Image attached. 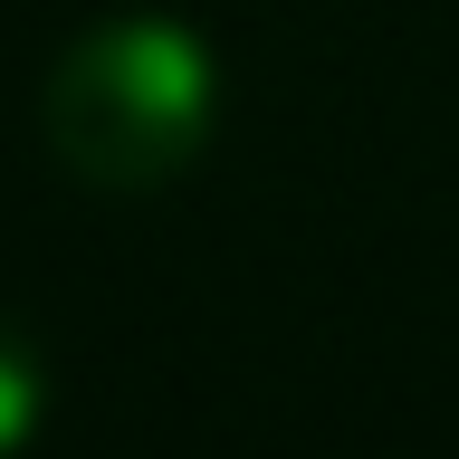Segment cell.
Returning a JSON list of instances; mask_svg holds the SVG:
<instances>
[{
    "label": "cell",
    "mask_w": 459,
    "mask_h": 459,
    "mask_svg": "<svg viewBox=\"0 0 459 459\" xmlns=\"http://www.w3.org/2000/svg\"><path fill=\"white\" fill-rule=\"evenodd\" d=\"M39 125L86 192H163L221 125V57L172 10H115L57 48Z\"/></svg>",
    "instance_id": "1"
},
{
    "label": "cell",
    "mask_w": 459,
    "mask_h": 459,
    "mask_svg": "<svg viewBox=\"0 0 459 459\" xmlns=\"http://www.w3.org/2000/svg\"><path fill=\"white\" fill-rule=\"evenodd\" d=\"M48 421V364H39V344L0 316V459H20Z\"/></svg>",
    "instance_id": "2"
}]
</instances>
